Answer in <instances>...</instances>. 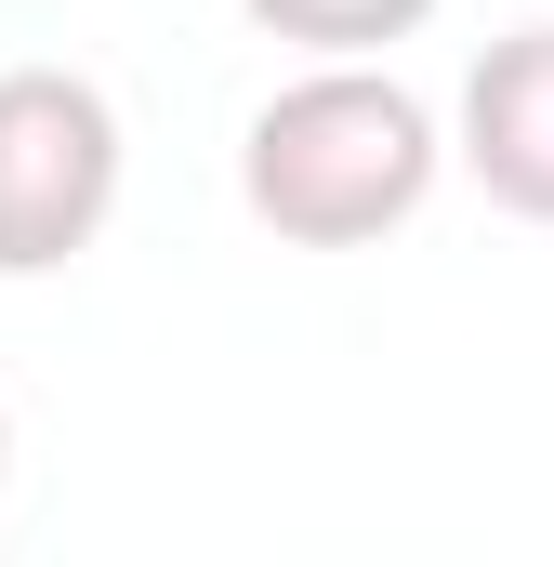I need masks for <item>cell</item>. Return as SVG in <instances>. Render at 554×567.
<instances>
[{"label": "cell", "instance_id": "1", "mask_svg": "<svg viewBox=\"0 0 554 567\" xmlns=\"http://www.w3.org/2000/svg\"><path fill=\"white\" fill-rule=\"evenodd\" d=\"M252 212L304 251H357L383 225H410L422 185H435V120L422 93L370 80V66H317L290 80L265 120H252V158H238Z\"/></svg>", "mask_w": 554, "mask_h": 567}, {"label": "cell", "instance_id": "2", "mask_svg": "<svg viewBox=\"0 0 554 567\" xmlns=\"http://www.w3.org/2000/svg\"><path fill=\"white\" fill-rule=\"evenodd\" d=\"M106 198H120L106 93L66 66H13L0 80V278H53L66 251H93Z\"/></svg>", "mask_w": 554, "mask_h": 567}, {"label": "cell", "instance_id": "3", "mask_svg": "<svg viewBox=\"0 0 554 567\" xmlns=\"http://www.w3.org/2000/svg\"><path fill=\"white\" fill-rule=\"evenodd\" d=\"M462 172H475L502 212L554 225V27L489 40V66L462 80Z\"/></svg>", "mask_w": 554, "mask_h": 567}, {"label": "cell", "instance_id": "4", "mask_svg": "<svg viewBox=\"0 0 554 567\" xmlns=\"http://www.w3.org/2000/svg\"><path fill=\"white\" fill-rule=\"evenodd\" d=\"M277 40H317V53H370V40H410L435 0H252Z\"/></svg>", "mask_w": 554, "mask_h": 567}, {"label": "cell", "instance_id": "5", "mask_svg": "<svg viewBox=\"0 0 554 567\" xmlns=\"http://www.w3.org/2000/svg\"><path fill=\"white\" fill-rule=\"evenodd\" d=\"M0 462H13V449H0Z\"/></svg>", "mask_w": 554, "mask_h": 567}]
</instances>
